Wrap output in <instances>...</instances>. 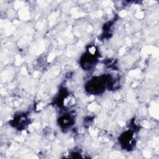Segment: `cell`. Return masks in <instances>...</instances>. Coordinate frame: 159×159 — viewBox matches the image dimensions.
Wrapping results in <instances>:
<instances>
[{
    "label": "cell",
    "instance_id": "cell-1",
    "mask_svg": "<svg viewBox=\"0 0 159 159\" xmlns=\"http://www.w3.org/2000/svg\"><path fill=\"white\" fill-rule=\"evenodd\" d=\"M97 50L95 46H91L88 52L82 57L81 63L84 69H89L95 63L96 60Z\"/></svg>",
    "mask_w": 159,
    "mask_h": 159
},
{
    "label": "cell",
    "instance_id": "cell-2",
    "mask_svg": "<svg viewBox=\"0 0 159 159\" xmlns=\"http://www.w3.org/2000/svg\"><path fill=\"white\" fill-rule=\"evenodd\" d=\"M132 138H133L132 134L130 133V132L127 131L124 133V134L121 136L120 142L124 145H125V147L127 146L128 148H129L130 145H132Z\"/></svg>",
    "mask_w": 159,
    "mask_h": 159
},
{
    "label": "cell",
    "instance_id": "cell-3",
    "mask_svg": "<svg viewBox=\"0 0 159 159\" xmlns=\"http://www.w3.org/2000/svg\"><path fill=\"white\" fill-rule=\"evenodd\" d=\"M72 119L70 116H63L60 118V125L63 126L64 127H66L67 126L70 125L71 124Z\"/></svg>",
    "mask_w": 159,
    "mask_h": 159
}]
</instances>
